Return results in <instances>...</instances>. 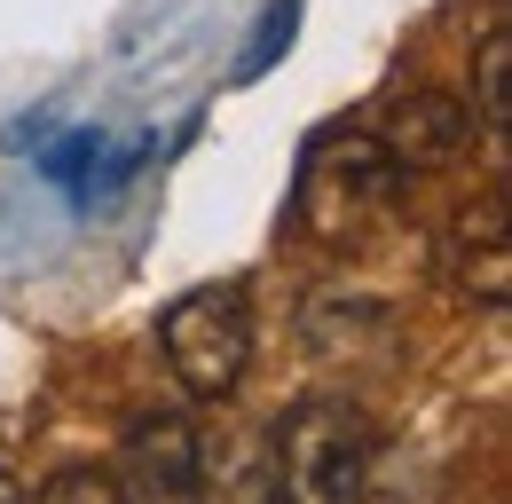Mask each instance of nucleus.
<instances>
[{"mask_svg":"<svg viewBox=\"0 0 512 504\" xmlns=\"http://www.w3.org/2000/svg\"><path fill=\"white\" fill-rule=\"evenodd\" d=\"M465 142H473V111L457 95H434V87L402 95L379 126V150L394 158V174H434L449 158H465Z\"/></svg>","mask_w":512,"mask_h":504,"instance_id":"obj_5","label":"nucleus"},{"mask_svg":"<svg viewBox=\"0 0 512 504\" xmlns=\"http://www.w3.org/2000/svg\"><path fill=\"white\" fill-rule=\"evenodd\" d=\"M292 32H300V0H268V16H260V40L245 48V79H260L268 63L292 48Z\"/></svg>","mask_w":512,"mask_h":504,"instance_id":"obj_8","label":"nucleus"},{"mask_svg":"<svg viewBox=\"0 0 512 504\" xmlns=\"http://www.w3.org/2000/svg\"><path fill=\"white\" fill-rule=\"evenodd\" d=\"M449 260H457V284H465V292H481L489 308H505V197L481 205V245L457 229Z\"/></svg>","mask_w":512,"mask_h":504,"instance_id":"obj_6","label":"nucleus"},{"mask_svg":"<svg viewBox=\"0 0 512 504\" xmlns=\"http://www.w3.org/2000/svg\"><path fill=\"white\" fill-rule=\"evenodd\" d=\"M0 504H24V489H16V473L0 465Z\"/></svg>","mask_w":512,"mask_h":504,"instance_id":"obj_11","label":"nucleus"},{"mask_svg":"<svg viewBox=\"0 0 512 504\" xmlns=\"http://www.w3.org/2000/svg\"><path fill=\"white\" fill-rule=\"evenodd\" d=\"M32 504H119V489H111V473H87V465H71V473H56V481H48Z\"/></svg>","mask_w":512,"mask_h":504,"instance_id":"obj_9","label":"nucleus"},{"mask_svg":"<svg viewBox=\"0 0 512 504\" xmlns=\"http://www.w3.org/2000/svg\"><path fill=\"white\" fill-rule=\"evenodd\" d=\"M379 465V426L339 402L316 394L276 426V504H363Z\"/></svg>","mask_w":512,"mask_h":504,"instance_id":"obj_1","label":"nucleus"},{"mask_svg":"<svg viewBox=\"0 0 512 504\" xmlns=\"http://www.w3.org/2000/svg\"><path fill=\"white\" fill-rule=\"evenodd\" d=\"M158 347H166L174 378L190 386L197 402L237 394V378L253 363V300H245V284H197V292H182L174 308L158 315Z\"/></svg>","mask_w":512,"mask_h":504,"instance_id":"obj_2","label":"nucleus"},{"mask_svg":"<svg viewBox=\"0 0 512 504\" xmlns=\"http://www.w3.org/2000/svg\"><path fill=\"white\" fill-rule=\"evenodd\" d=\"M111 489H119V504H205V434L174 410L134 418Z\"/></svg>","mask_w":512,"mask_h":504,"instance_id":"obj_4","label":"nucleus"},{"mask_svg":"<svg viewBox=\"0 0 512 504\" xmlns=\"http://www.w3.org/2000/svg\"><path fill=\"white\" fill-rule=\"evenodd\" d=\"M95 150H103V142H95V134H71L64 150H48V174H56V182H79V174H87V166H95Z\"/></svg>","mask_w":512,"mask_h":504,"instance_id":"obj_10","label":"nucleus"},{"mask_svg":"<svg viewBox=\"0 0 512 504\" xmlns=\"http://www.w3.org/2000/svg\"><path fill=\"white\" fill-rule=\"evenodd\" d=\"M505 63H512V32L497 24L489 40H481V71H473V95H481V134H505Z\"/></svg>","mask_w":512,"mask_h":504,"instance_id":"obj_7","label":"nucleus"},{"mask_svg":"<svg viewBox=\"0 0 512 504\" xmlns=\"http://www.w3.org/2000/svg\"><path fill=\"white\" fill-rule=\"evenodd\" d=\"M402 182L394 158L379 150V134H323L308 150V174H300V221L316 237L355 229L371 205H386V189Z\"/></svg>","mask_w":512,"mask_h":504,"instance_id":"obj_3","label":"nucleus"}]
</instances>
